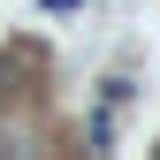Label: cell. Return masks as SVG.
Segmentation results:
<instances>
[{"instance_id": "1", "label": "cell", "mask_w": 160, "mask_h": 160, "mask_svg": "<svg viewBox=\"0 0 160 160\" xmlns=\"http://www.w3.org/2000/svg\"><path fill=\"white\" fill-rule=\"evenodd\" d=\"M38 69H46V53H38L31 38H23V46H8V53H0V92H15V84H38Z\"/></svg>"}]
</instances>
